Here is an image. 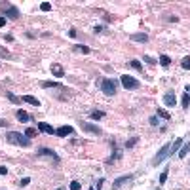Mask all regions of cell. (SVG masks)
Listing matches in <instances>:
<instances>
[{
	"label": "cell",
	"mask_w": 190,
	"mask_h": 190,
	"mask_svg": "<svg viewBox=\"0 0 190 190\" xmlns=\"http://www.w3.org/2000/svg\"><path fill=\"white\" fill-rule=\"evenodd\" d=\"M182 143H185V139H182V137H177V139L173 141V143H171V148H169V158H171L173 154L181 148V145H182Z\"/></svg>",
	"instance_id": "13"
},
{
	"label": "cell",
	"mask_w": 190,
	"mask_h": 190,
	"mask_svg": "<svg viewBox=\"0 0 190 190\" xmlns=\"http://www.w3.org/2000/svg\"><path fill=\"white\" fill-rule=\"evenodd\" d=\"M57 190H63V188H57Z\"/></svg>",
	"instance_id": "45"
},
{
	"label": "cell",
	"mask_w": 190,
	"mask_h": 190,
	"mask_svg": "<svg viewBox=\"0 0 190 190\" xmlns=\"http://www.w3.org/2000/svg\"><path fill=\"white\" fill-rule=\"evenodd\" d=\"M6 141H8L10 145L23 146V148H29L31 146V139H27L25 133H19V131H8L6 133Z\"/></svg>",
	"instance_id": "1"
},
{
	"label": "cell",
	"mask_w": 190,
	"mask_h": 190,
	"mask_svg": "<svg viewBox=\"0 0 190 190\" xmlns=\"http://www.w3.org/2000/svg\"><path fill=\"white\" fill-rule=\"evenodd\" d=\"M93 32L95 34H99V32H108V29L105 25H97V27H93Z\"/></svg>",
	"instance_id": "29"
},
{
	"label": "cell",
	"mask_w": 190,
	"mask_h": 190,
	"mask_svg": "<svg viewBox=\"0 0 190 190\" xmlns=\"http://www.w3.org/2000/svg\"><path fill=\"white\" fill-rule=\"evenodd\" d=\"M4 40H6V42H13V40H15V38H13V36H12V34H6V36H4Z\"/></svg>",
	"instance_id": "42"
},
{
	"label": "cell",
	"mask_w": 190,
	"mask_h": 190,
	"mask_svg": "<svg viewBox=\"0 0 190 190\" xmlns=\"http://www.w3.org/2000/svg\"><path fill=\"white\" fill-rule=\"evenodd\" d=\"M181 105H182V108H188L190 107V93H182V101H181Z\"/></svg>",
	"instance_id": "25"
},
{
	"label": "cell",
	"mask_w": 190,
	"mask_h": 190,
	"mask_svg": "<svg viewBox=\"0 0 190 190\" xmlns=\"http://www.w3.org/2000/svg\"><path fill=\"white\" fill-rule=\"evenodd\" d=\"M158 63H160V65L162 67H164V68H167V67H169L171 65V57H169V55H160V59H158Z\"/></svg>",
	"instance_id": "19"
},
{
	"label": "cell",
	"mask_w": 190,
	"mask_h": 190,
	"mask_svg": "<svg viewBox=\"0 0 190 190\" xmlns=\"http://www.w3.org/2000/svg\"><path fill=\"white\" fill-rule=\"evenodd\" d=\"M97 86L101 88V91L107 97H114L116 93H118V82L114 80V78H103V80H99V84Z\"/></svg>",
	"instance_id": "2"
},
{
	"label": "cell",
	"mask_w": 190,
	"mask_h": 190,
	"mask_svg": "<svg viewBox=\"0 0 190 190\" xmlns=\"http://www.w3.org/2000/svg\"><path fill=\"white\" fill-rule=\"evenodd\" d=\"M0 175H8V167L6 165H0Z\"/></svg>",
	"instance_id": "39"
},
{
	"label": "cell",
	"mask_w": 190,
	"mask_h": 190,
	"mask_svg": "<svg viewBox=\"0 0 190 190\" xmlns=\"http://www.w3.org/2000/svg\"><path fill=\"white\" fill-rule=\"evenodd\" d=\"M129 67H131V68H135V70H139V72L143 70V65H141V61H139V59H131V61H129Z\"/></svg>",
	"instance_id": "26"
},
{
	"label": "cell",
	"mask_w": 190,
	"mask_h": 190,
	"mask_svg": "<svg viewBox=\"0 0 190 190\" xmlns=\"http://www.w3.org/2000/svg\"><path fill=\"white\" fill-rule=\"evenodd\" d=\"M29 182H31V177H23V179L19 181V186H21V188H25L27 185H29Z\"/></svg>",
	"instance_id": "36"
},
{
	"label": "cell",
	"mask_w": 190,
	"mask_h": 190,
	"mask_svg": "<svg viewBox=\"0 0 190 190\" xmlns=\"http://www.w3.org/2000/svg\"><path fill=\"white\" fill-rule=\"evenodd\" d=\"M15 118H17V120L21 122V124H27V122H31V114H29V112H25V110H17L15 112Z\"/></svg>",
	"instance_id": "14"
},
{
	"label": "cell",
	"mask_w": 190,
	"mask_h": 190,
	"mask_svg": "<svg viewBox=\"0 0 190 190\" xmlns=\"http://www.w3.org/2000/svg\"><path fill=\"white\" fill-rule=\"evenodd\" d=\"M80 128H84L88 133H91V135H101V133H103V129L99 128V125L89 124V122H84V120H80Z\"/></svg>",
	"instance_id": "6"
},
{
	"label": "cell",
	"mask_w": 190,
	"mask_h": 190,
	"mask_svg": "<svg viewBox=\"0 0 190 190\" xmlns=\"http://www.w3.org/2000/svg\"><path fill=\"white\" fill-rule=\"evenodd\" d=\"M6 25H8V19L4 15H0V27H6Z\"/></svg>",
	"instance_id": "38"
},
{
	"label": "cell",
	"mask_w": 190,
	"mask_h": 190,
	"mask_svg": "<svg viewBox=\"0 0 190 190\" xmlns=\"http://www.w3.org/2000/svg\"><path fill=\"white\" fill-rule=\"evenodd\" d=\"M0 57H4V59H10L12 55H10V52H8V50H4V48H0Z\"/></svg>",
	"instance_id": "37"
},
{
	"label": "cell",
	"mask_w": 190,
	"mask_h": 190,
	"mask_svg": "<svg viewBox=\"0 0 190 190\" xmlns=\"http://www.w3.org/2000/svg\"><path fill=\"white\" fill-rule=\"evenodd\" d=\"M133 181V175H122V177H118L114 182H112V190H120L124 185H128V182Z\"/></svg>",
	"instance_id": "7"
},
{
	"label": "cell",
	"mask_w": 190,
	"mask_h": 190,
	"mask_svg": "<svg viewBox=\"0 0 190 190\" xmlns=\"http://www.w3.org/2000/svg\"><path fill=\"white\" fill-rule=\"evenodd\" d=\"M103 182H105V179H99V181H97V190L103 188Z\"/></svg>",
	"instance_id": "43"
},
{
	"label": "cell",
	"mask_w": 190,
	"mask_h": 190,
	"mask_svg": "<svg viewBox=\"0 0 190 190\" xmlns=\"http://www.w3.org/2000/svg\"><path fill=\"white\" fill-rule=\"evenodd\" d=\"M101 118H105V112L103 110H91L89 112V120H101Z\"/></svg>",
	"instance_id": "21"
},
{
	"label": "cell",
	"mask_w": 190,
	"mask_h": 190,
	"mask_svg": "<svg viewBox=\"0 0 190 190\" xmlns=\"http://www.w3.org/2000/svg\"><path fill=\"white\" fill-rule=\"evenodd\" d=\"M68 188H70V190H80V188H82V185H80V181H72Z\"/></svg>",
	"instance_id": "34"
},
{
	"label": "cell",
	"mask_w": 190,
	"mask_h": 190,
	"mask_svg": "<svg viewBox=\"0 0 190 190\" xmlns=\"http://www.w3.org/2000/svg\"><path fill=\"white\" fill-rule=\"evenodd\" d=\"M40 86L42 88H61V84H57V82H40Z\"/></svg>",
	"instance_id": "27"
},
{
	"label": "cell",
	"mask_w": 190,
	"mask_h": 190,
	"mask_svg": "<svg viewBox=\"0 0 190 190\" xmlns=\"http://www.w3.org/2000/svg\"><path fill=\"white\" fill-rule=\"evenodd\" d=\"M36 128L42 133H46V135H55V128H53V125H50V124H46V122H38Z\"/></svg>",
	"instance_id": "11"
},
{
	"label": "cell",
	"mask_w": 190,
	"mask_h": 190,
	"mask_svg": "<svg viewBox=\"0 0 190 190\" xmlns=\"http://www.w3.org/2000/svg\"><path fill=\"white\" fill-rule=\"evenodd\" d=\"M72 133H74L72 125H61V128L55 129V135L57 137H68V135H72Z\"/></svg>",
	"instance_id": "9"
},
{
	"label": "cell",
	"mask_w": 190,
	"mask_h": 190,
	"mask_svg": "<svg viewBox=\"0 0 190 190\" xmlns=\"http://www.w3.org/2000/svg\"><path fill=\"white\" fill-rule=\"evenodd\" d=\"M164 105H165V107H171V108L177 105V97H175L173 91H167V93L164 95Z\"/></svg>",
	"instance_id": "10"
},
{
	"label": "cell",
	"mask_w": 190,
	"mask_h": 190,
	"mask_svg": "<svg viewBox=\"0 0 190 190\" xmlns=\"http://www.w3.org/2000/svg\"><path fill=\"white\" fill-rule=\"evenodd\" d=\"M131 40H133V42H143V44H146V42H148V34H145V32H135V34H131Z\"/></svg>",
	"instance_id": "16"
},
{
	"label": "cell",
	"mask_w": 190,
	"mask_h": 190,
	"mask_svg": "<svg viewBox=\"0 0 190 190\" xmlns=\"http://www.w3.org/2000/svg\"><path fill=\"white\" fill-rule=\"evenodd\" d=\"M40 10H42V12H50V10H52V4H50V2H42V4H40Z\"/></svg>",
	"instance_id": "35"
},
{
	"label": "cell",
	"mask_w": 190,
	"mask_h": 190,
	"mask_svg": "<svg viewBox=\"0 0 190 190\" xmlns=\"http://www.w3.org/2000/svg\"><path fill=\"white\" fill-rule=\"evenodd\" d=\"M167 175H169V171H167V167L164 171H162V175H160V185H164V182L167 181Z\"/></svg>",
	"instance_id": "31"
},
{
	"label": "cell",
	"mask_w": 190,
	"mask_h": 190,
	"mask_svg": "<svg viewBox=\"0 0 190 190\" xmlns=\"http://www.w3.org/2000/svg\"><path fill=\"white\" fill-rule=\"evenodd\" d=\"M181 67L185 68V70H190V55H186V57L181 61Z\"/></svg>",
	"instance_id": "28"
},
{
	"label": "cell",
	"mask_w": 190,
	"mask_h": 190,
	"mask_svg": "<svg viewBox=\"0 0 190 190\" xmlns=\"http://www.w3.org/2000/svg\"><path fill=\"white\" fill-rule=\"evenodd\" d=\"M143 61H145V63H148V65H156V59L150 57V55H143Z\"/></svg>",
	"instance_id": "32"
},
{
	"label": "cell",
	"mask_w": 190,
	"mask_h": 190,
	"mask_svg": "<svg viewBox=\"0 0 190 190\" xmlns=\"http://www.w3.org/2000/svg\"><path fill=\"white\" fill-rule=\"evenodd\" d=\"M6 97H8V99L13 103V105H19L21 101H23V99H21V97H17V95H13L12 93V91H6Z\"/></svg>",
	"instance_id": "22"
},
{
	"label": "cell",
	"mask_w": 190,
	"mask_h": 190,
	"mask_svg": "<svg viewBox=\"0 0 190 190\" xmlns=\"http://www.w3.org/2000/svg\"><path fill=\"white\" fill-rule=\"evenodd\" d=\"M148 124L154 125V128H158V125H160V118H158V116H150V118H148Z\"/></svg>",
	"instance_id": "30"
},
{
	"label": "cell",
	"mask_w": 190,
	"mask_h": 190,
	"mask_svg": "<svg viewBox=\"0 0 190 190\" xmlns=\"http://www.w3.org/2000/svg\"><path fill=\"white\" fill-rule=\"evenodd\" d=\"M156 116L158 118H164V120H171V114H169V112H165L164 108H158L156 110Z\"/></svg>",
	"instance_id": "23"
},
{
	"label": "cell",
	"mask_w": 190,
	"mask_h": 190,
	"mask_svg": "<svg viewBox=\"0 0 190 190\" xmlns=\"http://www.w3.org/2000/svg\"><path fill=\"white\" fill-rule=\"evenodd\" d=\"M8 125H10L8 120H0V128H8Z\"/></svg>",
	"instance_id": "40"
},
{
	"label": "cell",
	"mask_w": 190,
	"mask_h": 190,
	"mask_svg": "<svg viewBox=\"0 0 190 190\" xmlns=\"http://www.w3.org/2000/svg\"><path fill=\"white\" fill-rule=\"evenodd\" d=\"M156 190H160V188H156Z\"/></svg>",
	"instance_id": "46"
},
{
	"label": "cell",
	"mask_w": 190,
	"mask_h": 190,
	"mask_svg": "<svg viewBox=\"0 0 190 190\" xmlns=\"http://www.w3.org/2000/svg\"><path fill=\"white\" fill-rule=\"evenodd\" d=\"M25 103H29V105H32V107H40V101L36 99V97H32V95H23L21 97Z\"/></svg>",
	"instance_id": "18"
},
{
	"label": "cell",
	"mask_w": 190,
	"mask_h": 190,
	"mask_svg": "<svg viewBox=\"0 0 190 190\" xmlns=\"http://www.w3.org/2000/svg\"><path fill=\"white\" fill-rule=\"evenodd\" d=\"M120 158H122V152H120V150H118L116 146H114V152L110 154V158L107 160V164H114V162H116V160H120Z\"/></svg>",
	"instance_id": "20"
},
{
	"label": "cell",
	"mask_w": 190,
	"mask_h": 190,
	"mask_svg": "<svg viewBox=\"0 0 190 190\" xmlns=\"http://www.w3.org/2000/svg\"><path fill=\"white\" fill-rule=\"evenodd\" d=\"M190 152V141L181 145V150H179V158H186V154Z\"/></svg>",
	"instance_id": "17"
},
{
	"label": "cell",
	"mask_w": 190,
	"mask_h": 190,
	"mask_svg": "<svg viewBox=\"0 0 190 190\" xmlns=\"http://www.w3.org/2000/svg\"><path fill=\"white\" fill-rule=\"evenodd\" d=\"M120 82L125 89H139V86H141V82L137 78H133V76H129V74H122Z\"/></svg>",
	"instance_id": "5"
},
{
	"label": "cell",
	"mask_w": 190,
	"mask_h": 190,
	"mask_svg": "<svg viewBox=\"0 0 190 190\" xmlns=\"http://www.w3.org/2000/svg\"><path fill=\"white\" fill-rule=\"evenodd\" d=\"M34 135H36V129H34V128H31V129L25 131V137H27V139H32Z\"/></svg>",
	"instance_id": "33"
},
{
	"label": "cell",
	"mask_w": 190,
	"mask_h": 190,
	"mask_svg": "<svg viewBox=\"0 0 190 190\" xmlns=\"http://www.w3.org/2000/svg\"><path fill=\"white\" fill-rule=\"evenodd\" d=\"M52 72H53V76H57V78H63V76H65V68H63L59 63H53L52 65Z\"/></svg>",
	"instance_id": "15"
},
{
	"label": "cell",
	"mask_w": 190,
	"mask_h": 190,
	"mask_svg": "<svg viewBox=\"0 0 190 190\" xmlns=\"http://www.w3.org/2000/svg\"><path fill=\"white\" fill-rule=\"evenodd\" d=\"M68 36H70V38H76V29H70V31H68Z\"/></svg>",
	"instance_id": "41"
},
{
	"label": "cell",
	"mask_w": 190,
	"mask_h": 190,
	"mask_svg": "<svg viewBox=\"0 0 190 190\" xmlns=\"http://www.w3.org/2000/svg\"><path fill=\"white\" fill-rule=\"evenodd\" d=\"M72 52L82 53V55H88V53H91V48L86 46V44H74V46H72Z\"/></svg>",
	"instance_id": "12"
},
{
	"label": "cell",
	"mask_w": 190,
	"mask_h": 190,
	"mask_svg": "<svg viewBox=\"0 0 190 190\" xmlns=\"http://www.w3.org/2000/svg\"><path fill=\"white\" fill-rule=\"evenodd\" d=\"M169 148H171V143H167V145H164V146H162V148L156 152V156L152 158V165H154V167H156V165H160L164 160H167V158H169Z\"/></svg>",
	"instance_id": "4"
},
{
	"label": "cell",
	"mask_w": 190,
	"mask_h": 190,
	"mask_svg": "<svg viewBox=\"0 0 190 190\" xmlns=\"http://www.w3.org/2000/svg\"><path fill=\"white\" fill-rule=\"evenodd\" d=\"M185 91H186V93H190V86H186V88H185Z\"/></svg>",
	"instance_id": "44"
},
{
	"label": "cell",
	"mask_w": 190,
	"mask_h": 190,
	"mask_svg": "<svg viewBox=\"0 0 190 190\" xmlns=\"http://www.w3.org/2000/svg\"><path fill=\"white\" fill-rule=\"evenodd\" d=\"M137 143H139V137H131V139H128V141H125V145H124V146L129 150V148H133V146H135Z\"/></svg>",
	"instance_id": "24"
},
{
	"label": "cell",
	"mask_w": 190,
	"mask_h": 190,
	"mask_svg": "<svg viewBox=\"0 0 190 190\" xmlns=\"http://www.w3.org/2000/svg\"><path fill=\"white\" fill-rule=\"evenodd\" d=\"M0 12H2V15L6 19H19V15H21L19 10L10 2H0Z\"/></svg>",
	"instance_id": "3"
},
{
	"label": "cell",
	"mask_w": 190,
	"mask_h": 190,
	"mask_svg": "<svg viewBox=\"0 0 190 190\" xmlns=\"http://www.w3.org/2000/svg\"><path fill=\"white\" fill-rule=\"evenodd\" d=\"M38 156H48V158H52L53 162H59V160H61L57 152H55V150H52V148H46V146L38 148Z\"/></svg>",
	"instance_id": "8"
}]
</instances>
